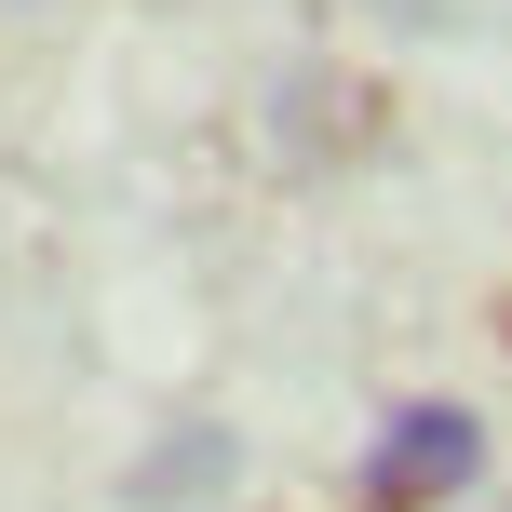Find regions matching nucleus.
I'll use <instances>...</instances> for the list:
<instances>
[{"label":"nucleus","mask_w":512,"mask_h":512,"mask_svg":"<svg viewBox=\"0 0 512 512\" xmlns=\"http://www.w3.org/2000/svg\"><path fill=\"white\" fill-rule=\"evenodd\" d=\"M486 486V418L472 405H391V432L364 445V512H445Z\"/></svg>","instance_id":"nucleus-1"}]
</instances>
